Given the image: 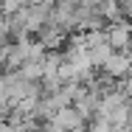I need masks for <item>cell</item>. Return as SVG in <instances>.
<instances>
[{
    "instance_id": "1",
    "label": "cell",
    "mask_w": 132,
    "mask_h": 132,
    "mask_svg": "<svg viewBox=\"0 0 132 132\" xmlns=\"http://www.w3.org/2000/svg\"><path fill=\"white\" fill-rule=\"evenodd\" d=\"M101 73H104L107 79H112V81H127L132 79V53L129 51H124V53H112L110 59H107V65L101 68Z\"/></svg>"
},
{
    "instance_id": "2",
    "label": "cell",
    "mask_w": 132,
    "mask_h": 132,
    "mask_svg": "<svg viewBox=\"0 0 132 132\" xmlns=\"http://www.w3.org/2000/svg\"><path fill=\"white\" fill-rule=\"evenodd\" d=\"M104 37H107L110 48H112L115 53L132 51V23H129V20L115 23V26H107L104 28Z\"/></svg>"
},
{
    "instance_id": "3",
    "label": "cell",
    "mask_w": 132,
    "mask_h": 132,
    "mask_svg": "<svg viewBox=\"0 0 132 132\" xmlns=\"http://www.w3.org/2000/svg\"><path fill=\"white\" fill-rule=\"evenodd\" d=\"M45 124H48V121H45ZM51 124H56L62 132H73V129H84V127H87L84 118L76 112V107H65V110H59V112L51 118Z\"/></svg>"
},
{
    "instance_id": "4",
    "label": "cell",
    "mask_w": 132,
    "mask_h": 132,
    "mask_svg": "<svg viewBox=\"0 0 132 132\" xmlns=\"http://www.w3.org/2000/svg\"><path fill=\"white\" fill-rule=\"evenodd\" d=\"M87 132H115V129H112V127H110L107 121H101V118H96V121H93V124L87 127Z\"/></svg>"
},
{
    "instance_id": "5",
    "label": "cell",
    "mask_w": 132,
    "mask_h": 132,
    "mask_svg": "<svg viewBox=\"0 0 132 132\" xmlns=\"http://www.w3.org/2000/svg\"><path fill=\"white\" fill-rule=\"evenodd\" d=\"M129 53H132V51H129Z\"/></svg>"
}]
</instances>
